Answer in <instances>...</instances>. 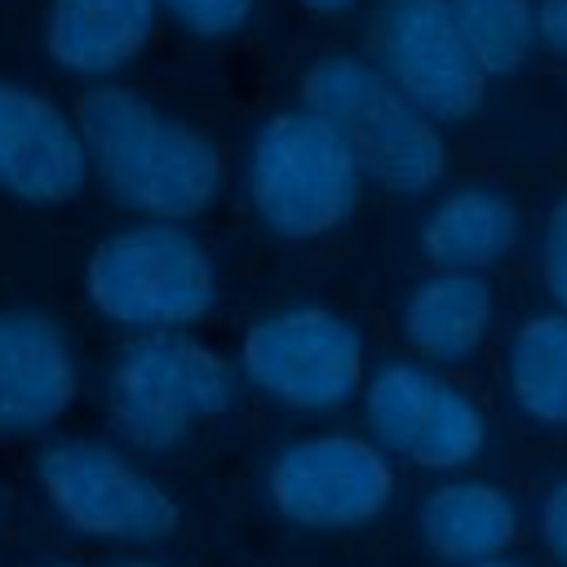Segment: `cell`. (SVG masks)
Masks as SVG:
<instances>
[{"label": "cell", "mask_w": 567, "mask_h": 567, "mask_svg": "<svg viewBox=\"0 0 567 567\" xmlns=\"http://www.w3.org/2000/svg\"><path fill=\"white\" fill-rule=\"evenodd\" d=\"M270 509L301 532H354L394 501L390 456L354 430H319L284 443L266 465Z\"/></svg>", "instance_id": "8"}, {"label": "cell", "mask_w": 567, "mask_h": 567, "mask_svg": "<svg viewBox=\"0 0 567 567\" xmlns=\"http://www.w3.org/2000/svg\"><path fill=\"white\" fill-rule=\"evenodd\" d=\"M523 235V213L501 186H456L421 221V252L434 270L487 275L501 266Z\"/></svg>", "instance_id": "16"}, {"label": "cell", "mask_w": 567, "mask_h": 567, "mask_svg": "<svg viewBox=\"0 0 567 567\" xmlns=\"http://www.w3.org/2000/svg\"><path fill=\"white\" fill-rule=\"evenodd\" d=\"M301 106L323 115L354 151L363 177L390 195H425L443 182V128L421 115L363 53H319L301 71Z\"/></svg>", "instance_id": "4"}, {"label": "cell", "mask_w": 567, "mask_h": 567, "mask_svg": "<svg viewBox=\"0 0 567 567\" xmlns=\"http://www.w3.org/2000/svg\"><path fill=\"white\" fill-rule=\"evenodd\" d=\"M474 567H532V563H523V558H492V563H474Z\"/></svg>", "instance_id": "24"}, {"label": "cell", "mask_w": 567, "mask_h": 567, "mask_svg": "<svg viewBox=\"0 0 567 567\" xmlns=\"http://www.w3.org/2000/svg\"><path fill=\"white\" fill-rule=\"evenodd\" d=\"M536 31L545 49L567 62V0H536Z\"/></svg>", "instance_id": "22"}, {"label": "cell", "mask_w": 567, "mask_h": 567, "mask_svg": "<svg viewBox=\"0 0 567 567\" xmlns=\"http://www.w3.org/2000/svg\"><path fill=\"white\" fill-rule=\"evenodd\" d=\"M536 527H540V545H545V554H549L558 567H567V478H558V483L540 496Z\"/></svg>", "instance_id": "21"}, {"label": "cell", "mask_w": 567, "mask_h": 567, "mask_svg": "<svg viewBox=\"0 0 567 567\" xmlns=\"http://www.w3.org/2000/svg\"><path fill=\"white\" fill-rule=\"evenodd\" d=\"M111 567H159L155 558H120V563H111Z\"/></svg>", "instance_id": "25"}, {"label": "cell", "mask_w": 567, "mask_h": 567, "mask_svg": "<svg viewBox=\"0 0 567 567\" xmlns=\"http://www.w3.org/2000/svg\"><path fill=\"white\" fill-rule=\"evenodd\" d=\"M483 75H509L527 62L536 31V0H447Z\"/></svg>", "instance_id": "18"}, {"label": "cell", "mask_w": 567, "mask_h": 567, "mask_svg": "<svg viewBox=\"0 0 567 567\" xmlns=\"http://www.w3.org/2000/svg\"><path fill=\"white\" fill-rule=\"evenodd\" d=\"M35 483L58 523L84 540L155 545L182 523L173 492L106 439L71 434L44 443L35 456Z\"/></svg>", "instance_id": "7"}, {"label": "cell", "mask_w": 567, "mask_h": 567, "mask_svg": "<svg viewBox=\"0 0 567 567\" xmlns=\"http://www.w3.org/2000/svg\"><path fill=\"white\" fill-rule=\"evenodd\" d=\"M155 9L195 40H226L252 22L257 0H155Z\"/></svg>", "instance_id": "19"}, {"label": "cell", "mask_w": 567, "mask_h": 567, "mask_svg": "<svg viewBox=\"0 0 567 567\" xmlns=\"http://www.w3.org/2000/svg\"><path fill=\"white\" fill-rule=\"evenodd\" d=\"M80 394V354L40 306H0V439L53 430Z\"/></svg>", "instance_id": "12"}, {"label": "cell", "mask_w": 567, "mask_h": 567, "mask_svg": "<svg viewBox=\"0 0 567 567\" xmlns=\"http://www.w3.org/2000/svg\"><path fill=\"white\" fill-rule=\"evenodd\" d=\"M244 190L257 221L275 239L310 244L354 217L363 168L323 115L292 106L257 124L244 159Z\"/></svg>", "instance_id": "3"}, {"label": "cell", "mask_w": 567, "mask_h": 567, "mask_svg": "<svg viewBox=\"0 0 567 567\" xmlns=\"http://www.w3.org/2000/svg\"><path fill=\"white\" fill-rule=\"evenodd\" d=\"M49 567H80V563H49Z\"/></svg>", "instance_id": "26"}, {"label": "cell", "mask_w": 567, "mask_h": 567, "mask_svg": "<svg viewBox=\"0 0 567 567\" xmlns=\"http://www.w3.org/2000/svg\"><path fill=\"white\" fill-rule=\"evenodd\" d=\"M540 284L554 310H567V190L549 204L540 226Z\"/></svg>", "instance_id": "20"}, {"label": "cell", "mask_w": 567, "mask_h": 567, "mask_svg": "<svg viewBox=\"0 0 567 567\" xmlns=\"http://www.w3.org/2000/svg\"><path fill=\"white\" fill-rule=\"evenodd\" d=\"M416 527L434 558L474 567L505 558L523 532V518L505 487L483 478H443L421 496Z\"/></svg>", "instance_id": "15"}, {"label": "cell", "mask_w": 567, "mask_h": 567, "mask_svg": "<svg viewBox=\"0 0 567 567\" xmlns=\"http://www.w3.org/2000/svg\"><path fill=\"white\" fill-rule=\"evenodd\" d=\"M235 363L199 337H133L106 372V416L124 447L173 452L204 421L235 408Z\"/></svg>", "instance_id": "5"}, {"label": "cell", "mask_w": 567, "mask_h": 567, "mask_svg": "<svg viewBox=\"0 0 567 567\" xmlns=\"http://www.w3.org/2000/svg\"><path fill=\"white\" fill-rule=\"evenodd\" d=\"M496 323V292L487 275H461V270H430L416 279L399 310L403 346L416 363L430 368H456L470 363Z\"/></svg>", "instance_id": "14"}, {"label": "cell", "mask_w": 567, "mask_h": 567, "mask_svg": "<svg viewBox=\"0 0 567 567\" xmlns=\"http://www.w3.org/2000/svg\"><path fill=\"white\" fill-rule=\"evenodd\" d=\"M306 13H315V18H337V13H350L359 0H297Z\"/></svg>", "instance_id": "23"}, {"label": "cell", "mask_w": 567, "mask_h": 567, "mask_svg": "<svg viewBox=\"0 0 567 567\" xmlns=\"http://www.w3.org/2000/svg\"><path fill=\"white\" fill-rule=\"evenodd\" d=\"M505 390L527 421L567 430V310H536L514 328Z\"/></svg>", "instance_id": "17"}, {"label": "cell", "mask_w": 567, "mask_h": 567, "mask_svg": "<svg viewBox=\"0 0 567 567\" xmlns=\"http://www.w3.org/2000/svg\"><path fill=\"white\" fill-rule=\"evenodd\" d=\"M368 40L377 71L434 124H461L483 106L487 75L447 0H381Z\"/></svg>", "instance_id": "10"}, {"label": "cell", "mask_w": 567, "mask_h": 567, "mask_svg": "<svg viewBox=\"0 0 567 567\" xmlns=\"http://www.w3.org/2000/svg\"><path fill=\"white\" fill-rule=\"evenodd\" d=\"M155 22V0H49L44 53L58 71L106 84L146 53Z\"/></svg>", "instance_id": "13"}, {"label": "cell", "mask_w": 567, "mask_h": 567, "mask_svg": "<svg viewBox=\"0 0 567 567\" xmlns=\"http://www.w3.org/2000/svg\"><path fill=\"white\" fill-rule=\"evenodd\" d=\"M84 297L120 332H190L217 310V261L190 226L133 221L89 252Z\"/></svg>", "instance_id": "2"}, {"label": "cell", "mask_w": 567, "mask_h": 567, "mask_svg": "<svg viewBox=\"0 0 567 567\" xmlns=\"http://www.w3.org/2000/svg\"><path fill=\"white\" fill-rule=\"evenodd\" d=\"M89 151L75 115H66L49 93L0 80V195L58 208L89 186Z\"/></svg>", "instance_id": "11"}, {"label": "cell", "mask_w": 567, "mask_h": 567, "mask_svg": "<svg viewBox=\"0 0 567 567\" xmlns=\"http://www.w3.org/2000/svg\"><path fill=\"white\" fill-rule=\"evenodd\" d=\"M235 372L279 412L328 416L363 394L368 341L337 306L292 301L257 315L239 332Z\"/></svg>", "instance_id": "6"}, {"label": "cell", "mask_w": 567, "mask_h": 567, "mask_svg": "<svg viewBox=\"0 0 567 567\" xmlns=\"http://www.w3.org/2000/svg\"><path fill=\"white\" fill-rule=\"evenodd\" d=\"M368 439L416 470L456 474L487 447V416L470 390L416 359H385L363 381Z\"/></svg>", "instance_id": "9"}, {"label": "cell", "mask_w": 567, "mask_h": 567, "mask_svg": "<svg viewBox=\"0 0 567 567\" xmlns=\"http://www.w3.org/2000/svg\"><path fill=\"white\" fill-rule=\"evenodd\" d=\"M75 124L93 177L137 221L190 226L226 186V155L213 133L164 111L128 84H97L80 97Z\"/></svg>", "instance_id": "1"}]
</instances>
